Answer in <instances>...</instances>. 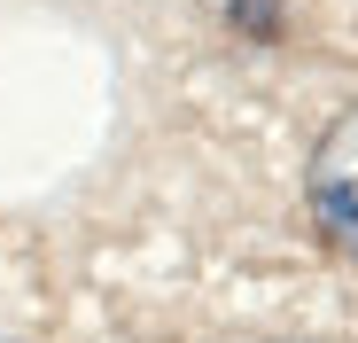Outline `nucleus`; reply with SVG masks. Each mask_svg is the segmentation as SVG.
<instances>
[{"label": "nucleus", "mask_w": 358, "mask_h": 343, "mask_svg": "<svg viewBox=\"0 0 358 343\" xmlns=\"http://www.w3.org/2000/svg\"><path fill=\"white\" fill-rule=\"evenodd\" d=\"M304 195H312L320 234H327L343 258H358V109H343V118L320 133L312 172H304Z\"/></svg>", "instance_id": "nucleus-1"}]
</instances>
